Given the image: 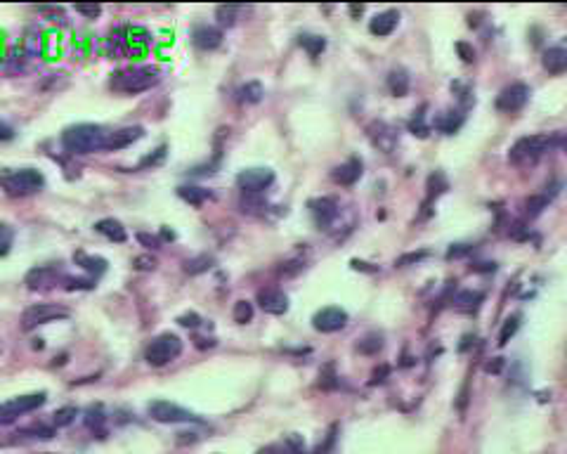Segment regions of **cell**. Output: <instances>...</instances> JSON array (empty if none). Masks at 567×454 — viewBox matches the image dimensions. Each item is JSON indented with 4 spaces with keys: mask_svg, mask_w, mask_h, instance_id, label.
<instances>
[{
    "mask_svg": "<svg viewBox=\"0 0 567 454\" xmlns=\"http://www.w3.org/2000/svg\"><path fill=\"white\" fill-rule=\"evenodd\" d=\"M74 260L79 263L83 270H88V272H93V274H102L106 270V260L104 258H95V256L83 253V251L74 253Z\"/></svg>",
    "mask_w": 567,
    "mask_h": 454,
    "instance_id": "cell-26",
    "label": "cell"
},
{
    "mask_svg": "<svg viewBox=\"0 0 567 454\" xmlns=\"http://www.w3.org/2000/svg\"><path fill=\"white\" fill-rule=\"evenodd\" d=\"M456 52L461 55L463 62H468V64L475 59V50H473V47H470L468 43H456Z\"/></svg>",
    "mask_w": 567,
    "mask_h": 454,
    "instance_id": "cell-46",
    "label": "cell"
},
{
    "mask_svg": "<svg viewBox=\"0 0 567 454\" xmlns=\"http://www.w3.org/2000/svg\"><path fill=\"white\" fill-rule=\"evenodd\" d=\"M258 454H286V450H284V447L270 445V447H265V450H260Z\"/></svg>",
    "mask_w": 567,
    "mask_h": 454,
    "instance_id": "cell-52",
    "label": "cell"
},
{
    "mask_svg": "<svg viewBox=\"0 0 567 454\" xmlns=\"http://www.w3.org/2000/svg\"><path fill=\"white\" fill-rule=\"evenodd\" d=\"M177 194H180L182 199L187 201V204H192V206H201L204 201H208L213 196L204 187H180V189H177Z\"/></svg>",
    "mask_w": 567,
    "mask_h": 454,
    "instance_id": "cell-27",
    "label": "cell"
},
{
    "mask_svg": "<svg viewBox=\"0 0 567 454\" xmlns=\"http://www.w3.org/2000/svg\"><path fill=\"white\" fill-rule=\"evenodd\" d=\"M301 45L305 47L310 57H317V55H321V52H324V47H326V40L321 38V36L303 33V36H301Z\"/></svg>",
    "mask_w": 567,
    "mask_h": 454,
    "instance_id": "cell-28",
    "label": "cell"
},
{
    "mask_svg": "<svg viewBox=\"0 0 567 454\" xmlns=\"http://www.w3.org/2000/svg\"><path fill=\"white\" fill-rule=\"evenodd\" d=\"M45 178L35 169H19V171H0V187L10 196H26L38 189H43Z\"/></svg>",
    "mask_w": 567,
    "mask_h": 454,
    "instance_id": "cell-2",
    "label": "cell"
},
{
    "mask_svg": "<svg viewBox=\"0 0 567 454\" xmlns=\"http://www.w3.org/2000/svg\"><path fill=\"white\" fill-rule=\"evenodd\" d=\"M12 244H15V230L8 223H0V258L10 253Z\"/></svg>",
    "mask_w": 567,
    "mask_h": 454,
    "instance_id": "cell-32",
    "label": "cell"
},
{
    "mask_svg": "<svg viewBox=\"0 0 567 454\" xmlns=\"http://www.w3.org/2000/svg\"><path fill=\"white\" fill-rule=\"evenodd\" d=\"M518 329H520V315H513L504 322V327H501V334H499V348H504L509 340L516 336Z\"/></svg>",
    "mask_w": 567,
    "mask_h": 454,
    "instance_id": "cell-30",
    "label": "cell"
},
{
    "mask_svg": "<svg viewBox=\"0 0 567 454\" xmlns=\"http://www.w3.org/2000/svg\"><path fill=\"white\" fill-rule=\"evenodd\" d=\"M95 232H99L102 237L111 239V242H116V244H123L125 239H128L125 227L113 218H104V220H99V223H95Z\"/></svg>",
    "mask_w": 567,
    "mask_h": 454,
    "instance_id": "cell-21",
    "label": "cell"
},
{
    "mask_svg": "<svg viewBox=\"0 0 567 454\" xmlns=\"http://www.w3.org/2000/svg\"><path fill=\"white\" fill-rule=\"evenodd\" d=\"M369 137H372V145L376 149H381L383 154H392V149L397 147V130L392 125H388L385 121H374L369 125Z\"/></svg>",
    "mask_w": 567,
    "mask_h": 454,
    "instance_id": "cell-13",
    "label": "cell"
},
{
    "mask_svg": "<svg viewBox=\"0 0 567 454\" xmlns=\"http://www.w3.org/2000/svg\"><path fill=\"white\" fill-rule=\"evenodd\" d=\"M494 267H497L494 263H480V265L473 267V270H475V272H489V270H494Z\"/></svg>",
    "mask_w": 567,
    "mask_h": 454,
    "instance_id": "cell-53",
    "label": "cell"
},
{
    "mask_svg": "<svg viewBox=\"0 0 567 454\" xmlns=\"http://www.w3.org/2000/svg\"><path fill=\"white\" fill-rule=\"evenodd\" d=\"M463 125V114L458 111H445L442 116L435 121V128L442 130L445 135H454Z\"/></svg>",
    "mask_w": 567,
    "mask_h": 454,
    "instance_id": "cell-24",
    "label": "cell"
},
{
    "mask_svg": "<svg viewBox=\"0 0 567 454\" xmlns=\"http://www.w3.org/2000/svg\"><path fill=\"white\" fill-rule=\"evenodd\" d=\"M258 303L267 315H284L286 310H289V296L279 289L258 291Z\"/></svg>",
    "mask_w": 567,
    "mask_h": 454,
    "instance_id": "cell-15",
    "label": "cell"
},
{
    "mask_svg": "<svg viewBox=\"0 0 567 454\" xmlns=\"http://www.w3.org/2000/svg\"><path fill=\"white\" fill-rule=\"evenodd\" d=\"M86 423H88V426L93 428V431H97V433H104V431H102V423H104V414H102V407H90V409H88Z\"/></svg>",
    "mask_w": 567,
    "mask_h": 454,
    "instance_id": "cell-37",
    "label": "cell"
},
{
    "mask_svg": "<svg viewBox=\"0 0 567 454\" xmlns=\"http://www.w3.org/2000/svg\"><path fill=\"white\" fill-rule=\"evenodd\" d=\"M485 369H487L489 374H499L501 369H504V360H501V357H497L494 362H487V364H485Z\"/></svg>",
    "mask_w": 567,
    "mask_h": 454,
    "instance_id": "cell-50",
    "label": "cell"
},
{
    "mask_svg": "<svg viewBox=\"0 0 567 454\" xmlns=\"http://www.w3.org/2000/svg\"><path fill=\"white\" fill-rule=\"evenodd\" d=\"M213 263H216V260H213V256L201 253V256H196V258H192V260L184 263V270H187L189 274H201V272L211 270Z\"/></svg>",
    "mask_w": 567,
    "mask_h": 454,
    "instance_id": "cell-29",
    "label": "cell"
},
{
    "mask_svg": "<svg viewBox=\"0 0 567 454\" xmlns=\"http://www.w3.org/2000/svg\"><path fill=\"white\" fill-rule=\"evenodd\" d=\"M166 152H168V147H166V145H161V147L157 149V152H154V154H149V157H145V159L140 161V169H149V166H152V169H154V166L163 164Z\"/></svg>",
    "mask_w": 567,
    "mask_h": 454,
    "instance_id": "cell-39",
    "label": "cell"
},
{
    "mask_svg": "<svg viewBox=\"0 0 567 454\" xmlns=\"http://www.w3.org/2000/svg\"><path fill=\"white\" fill-rule=\"evenodd\" d=\"M312 324H314V329L321 334L340 331L345 324H348V313H345L343 308H324L312 318Z\"/></svg>",
    "mask_w": 567,
    "mask_h": 454,
    "instance_id": "cell-12",
    "label": "cell"
},
{
    "mask_svg": "<svg viewBox=\"0 0 567 454\" xmlns=\"http://www.w3.org/2000/svg\"><path fill=\"white\" fill-rule=\"evenodd\" d=\"M385 374H388V367L383 364V367H381V369H376V372H374V384H376V381H385V379H383Z\"/></svg>",
    "mask_w": 567,
    "mask_h": 454,
    "instance_id": "cell-54",
    "label": "cell"
},
{
    "mask_svg": "<svg viewBox=\"0 0 567 454\" xmlns=\"http://www.w3.org/2000/svg\"><path fill=\"white\" fill-rule=\"evenodd\" d=\"M237 10L239 8H234V5H220V8H218V19H220V24H234Z\"/></svg>",
    "mask_w": 567,
    "mask_h": 454,
    "instance_id": "cell-42",
    "label": "cell"
},
{
    "mask_svg": "<svg viewBox=\"0 0 567 454\" xmlns=\"http://www.w3.org/2000/svg\"><path fill=\"white\" fill-rule=\"evenodd\" d=\"M149 414L152 419L161 423H180V421H199V416H194L192 412L182 409L180 405H173L168 400H157L149 405Z\"/></svg>",
    "mask_w": 567,
    "mask_h": 454,
    "instance_id": "cell-10",
    "label": "cell"
},
{
    "mask_svg": "<svg viewBox=\"0 0 567 454\" xmlns=\"http://www.w3.org/2000/svg\"><path fill=\"white\" fill-rule=\"evenodd\" d=\"M192 38L199 50H216L223 43V31L216 26H208V24H201V26L194 29Z\"/></svg>",
    "mask_w": 567,
    "mask_h": 454,
    "instance_id": "cell-17",
    "label": "cell"
},
{
    "mask_svg": "<svg viewBox=\"0 0 567 454\" xmlns=\"http://www.w3.org/2000/svg\"><path fill=\"white\" fill-rule=\"evenodd\" d=\"M388 88H390V93L395 95V97H404V95L409 93V76L404 69H395L390 71V76H388Z\"/></svg>",
    "mask_w": 567,
    "mask_h": 454,
    "instance_id": "cell-23",
    "label": "cell"
},
{
    "mask_svg": "<svg viewBox=\"0 0 567 454\" xmlns=\"http://www.w3.org/2000/svg\"><path fill=\"white\" fill-rule=\"evenodd\" d=\"M428 256V251H414V253H404V256H399V258L395 260V265L397 267H407V265H414V263H421L423 258Z\"/></svg>",
    "mask_w": 567,
    "mask_h": 454,
    "instance_id": "cell-41",
    "label": "cell"
},
{
    "mask_svg": "<svg viewBox=\"0 0 567 454\" xmlns=\"http://www.w3.org/2000/svg\"><path fill=\"white\" fill-rule=\"evenodd\" d=\"M76 414H79L76 407H62V409H57L55 414H52V421H55L57 428H64V426H69V423H74Z\"/></svg>",
    "mask_w": 567,
    "mask_h": 454,
    "instance_id": "cell-33",
    "label": "cell"
},
{
    "mask_svg": "<svg viewBox=\"0 0 567 454\" xmlns=\"http://www.w3.org/2000/svg\"><path fill=\"white\" fill-rule=\"evenodd\" d=\"M527 100H529V88L525 86V83H513V86L504 88V91L499 93L497 109L513 114V111L522 109V107L527 104Z\"/></svg>",
    "mask_w": 567,
    "mask_h": 454,
    "instance_id": "cell-11",
    "label": "cell"
},
{
    "mask_svg": "<svg viewBox=\"0 0 567 454\" xmlns=\"http://www.w3.org/2000/svg\"><path fill=\"white\" fill-rule=\"evenodd\" d=\"M553 145H556V137H548V135H527L520 137L516 145L511 147L509 159L513 164H522V161H532L536 157H541L544 152H548Z\"/></svg>",
    "mask_w": 567,
    "mask_h": 454,
    "instance_id": "cell-6",
    "label": "cell"
},
{
    "mask_svg": "<svg viewBox=\"0 0 567 454\" xmlns=\"http://www.w3.org/2000/svg\"><path fill=\"white\" fill-rule=\"evenodd\" d=\"M362 10H364L362 5H352V8H350V12H352L355 17H357V15H362Z\"/></svg>",
    "mask_w": 567,
    "mask_h": 454,
    "instance_id": "cell-56",
    "label": "cell"
},
{
    "mask_svg": "<svg viewBox=\"0 0 567 454\" xmlns=\"http://www.w3.org/2000/svg\"><path fill=\"white\" fill-rule=\"evenodd\" d=\"M381 348H383V338H381V336H367L364 340L357 343V350L364 352V355H376Z\"/></svg>",
    "mask_w": 567,
    "mask_h": 454,
    "instance_id": "cell-34",
    "label": "cell"
},
{
    "mask_svg": "<svg viewBox=\"0 0 567 454\" xmlns=\"http://www.w3.org/2000/svg\"><path fill=\"white\" fill-rule=\"evenodd\" d=\"M360 178H362V161L360 159H348L345 164H340L338 169L333 171V180H336L338 185H345V187L355 185Z\"/></svg>",
    "mask_w": 567,
    "mask_h": 454,
    "instance_id": "cell-18",
    "label": "cell"
},
{
    "mask_svg": "<svg viewBox=\"0 0 567 454\" xmlns=\"http://www.w3.org/2000/svg\"><path fill=\"white\" fill-rule=\"evenodd\" d=\"M106 130L95 123L71 125L62 133V145L71 154H93L106 147Z\"/></svg>",
    "mask_w": 567,
    "mask_h": 454,
    "instance_id": "cell-1",
    "label": "cell"
},
{
    "mask_svg": "<svg viewBox=\"0 0 567 454\" xmlns=\"http://www.w3.org/2000/svg\"><path fill=\"white\" fill-rule=\"evenodd\" d=\"M541 64H544V69L553 76L565 74L567 71V47H548V50L544 52V57H541Z\"/></svg>",
    "mask_w": 567,
    "mask_h": 454,
    "instance_id": "cell-19",
    "label": "cell"
},
{
    "mask_svg": "<svg viewBox=\"0 0 567 454\" xmlns=\"http://www.w3.org/2000/svg\"><path fill=\"white\" fill-rule=\"evenodd\" d=\"M548 201H551V196H546V194H534V196H529L527 201H525V208H527V216L529 218H536L541 211L548 206Z\"/></svg>",
    "mask_w": 567,
    "mask_h": 454,
    "instance_id": "cell-31",
    "label": "cell"
},
{
    "mask_svg": "<svg viewBox=\"0 0 567 454\" xmlns=\"http://www.w3.org/2000/svg\"><path fill=\"white\" fill-rule=\"evenodd\" d=\"M239 95V102H243V104H258L260 100H262V95H265V91H262V86L258 81H250L246 83V86H241L237 91Z\"/></svg>",
    "mask_w": 567,
    "mask_h": 454,
    "instance_id": "cell-25",
    "label": "cell"
},
{
    "mask_svg": "<svg viewBox=\"0 0 567 454\" xmlns=\"http://www.w3.org/2000/svg\"><path fill=\"white\" fill-rule=\"evenodd\" d=\"M452 303H454V308L461 310V313H475L482 303V294L480 291H458Z\"/></svg>",
    "mask_w": 567,
    "mask_h": 454,
    "instance_id": "cell-22",
    "label": "cell"
},
{
    "mask_svg": "<svg viewBox=\"0 0 567 454\" xmlns=\"http://www.w3.org/2000/svg\"><path fill=\"white\" fill-rule=\"evenodd\" d=\"M159 83V74L154 69L149 67H137V69H128V71H121V74H116L111 79V88L118 93H128V95H135V93H145L149 91L152 86H157Z\"/></svg>",
    "mask_w": 567,
    "mask_h": 454,
    "instance_id": "cell-3",
    "label": "cell"
},
{
    "mask_svg": "<svg viewBox=\"0 0 567 454\" xmlns=\"http://www.w3.org/2000/svg\"><path fill=\"white\" fill-rule=\"evenodd\" d=\"M284 450H286V454H305V443H303L301 435L291 433V435H286V440H284Z\"/></svg>",
    "mask_w": 567,
    "mask_h": 454,
    "instance_id": "cell-36",
    "label": "cell"
},
{
    "mask_svg": "<svg viewBox=\"0 0 567 454\" xmlns=\"http://www.w3.org/2000/svg\"><path fill=\"white\" fill-rule=\"evenodd\" d=\"M447 187H449V185H447L442 173H433V175L428 178V189H431V194H442Z\"/></svg>",
    "mask_w": 567,
    "mask_h": 454,
    "instance_id": "cell-40",
    "label": "cell"
},
{
    "mask_svg": "<svg viewBox=\"0 0 567 454\" xmlns=\"http://www.w3.org/2000/svg\"><path fill=\"white\" fill-rule=\"evenodd\" d=\"M397 22H399L397 12H383V15H376L374 19L369 22V31H372L374 36H378V38H383V36H390L392 31H395Z\"/></svg>",
    "mask_w": 567,
    "mask_h": 454,
    "instance_id": "cell-20",
    "label": "cell"
},
{
    "mask_svg": "<svg viewBox=\"0 0 567 454\" xmlns=\"http://www.w3.org/2000/svg\"><path fill=\"white\" fill-rule=\"evenodd\" d=\"M473 246H468V244H456V246H452L447 251V258H463V256H468Z\"/></svg>",
    "mask_w": 567,
    "mask_h": 454,
    "instance_id": "cell-45",
    "label": "cell"
},
{
    "mask_svg": "<svg viewBox=\"0 0 567 454\" xmlns=\"http://www.w3.org/2000/svg\"><path fill=\"white\" fill-rule=\"evenodd\" d=\"M137 239H140L142 244H145L147 249H159L161 246V242L157 237H152V235H145V232H142V235H137Z\"/></svg>",
    "mask_w": 567,
    "mask_h": 454,
    "instance_id": "cell-49",
    "label": "cell"
},
{
    "mask_svg": "<svg viewBox=\"0 0 567 454\" xmlns=\"http://www.w3.org/2000/svg\"><path fill=\"white\" fill-rule=\"evenodd\" d=\"M333 443H336V426L331 428V433H329V438H326V443H324V445H319V447H317V452H314V454H329V450L333 447Z\"/></svg>",
    "mask_w": 567,
    "mask_h": 454,
    "instance_id": "cell-48",
    "label": "cell"
},
{
    "mask_svg": "<svg viewBox=\"0 0 567 454\" xmlns=\"http://www.w3.org/2000/svg\"><path fill=\"white\" fill-rule=\"evenodd\" d=\"M553 147H560V149H565V152H567V135L556 137V145H553Z\"/></svg>",
    "mask_w": 567,
    "mask_h": 454,
    "instance_id": "cell-55",
    "label": "cell"
},
{
    "mask_svg": "<svg viewBox=\"0 0 567 454\" xmlns=\"http://www.w3.org/2000/svg\"><path fill=\"white\" fill-rule=\"evenodd\" d=\"M67 282V274L59 265H40V267H33L31 272L26 274V279H24V284L29 286L31 291H45V289H52V286Z\"/></svg>",
    "mask_w": 567,
    "mask_h": 454,
    "instance_id": "cell-8",
    "label": "cell"
},
{
    "mask_svg": "<svg viewBox=\"0 0 567 454\" xmlns=\"http://www.w3.org/2000/svg\"><path fill=\"white\" fill-rule=\"evenodd\" d=\"M253 320V306L248 301H237L234 306V322L237 324H246V322Z\"/></svg>",
    "mask_w": 567,
    "mask_h": 454,
    "instance_id": "cell-35",
    "label": "cell"
},
{
    "mask_svg": "<svg viewBox=\"0 0 567 454\" xmlns=\"http://www.w3.org/2000/svg\"><path fill=\"white\" fill-rule=\"evenodd\" d=\"M95 282L93 279H76V277H67L64 282V289L67 291H76V289H93Z\"/></svg>",
    "mask_w": 567,
    "mask_h": 454,
    "instance_id": "cell-43",
    "label": "cell"
},
{
    "mask_svg": "<svg viewBox=\"0 0 567 454\" xmlns=\"http://www.w3.org/2000/svg\"><path fill=\"white\" fill-rule=\"evenodd\" d=\"M177 324L180 327H187V329H196V327L201 324V318L196 313H184L177 318Z\"/></svg>",
    "mask_w": 567,
    "mask_h": 454,
    "instance_id": "cell-44",
    "label": "cell"
},
{
    "mask_svg": "<svg viewBox=\"0 0 567 454\" xmlns=\"http://www.w3.org/2000/svg\"><path fill=\"white\" fill-rule=\"evenodd\" d=\"M274 182L270 169H246L237 175V185L243 194H262Z\"/></svg>",
    "mask_w": 567,
    "mask_h": 454,
    "instance_id": "cell-9",
    "label": "cell"
},
{
    "mask_svg": "<svg viewBox=\"0 0 567 454\" xmlns=\"http://www.w3.org/2000/svg\"><path fill=\"white\" fill-rule=\"evenodd\" d=\"M69 318V310L62 306H52V303H38V306H31L24 310L22 315V329L24 331H31L35 327L47 324V322H55V320H67Z\"/></svg>",
    "mask_w": 567,
    "mask_h": 454,
    "instance_id": "cell-7",
    "label": "cell"
},
{
    "mask_svg": "<svg viewBox=\"0 0 567 454\" xmlns=\"http://www.w3.org/2000/svg\"><path fill=\"white\" fill-rule=\"evenodd\" d=\"M182 352V340L175 336V334H161L147 345L145 350V360L152 364V367H163V364L173 362L175 357H180Z\"/></svg>",
    "mask_w": 567,
    "mask_h": 454,
    "instance_id": "cell-4",
    "label": "cell"
},
{
    "mask_svg": "<svg viewBox=\"0 0 567 454\" xmlns=\"http://www.w3.org/2000/svg\"><path fill=\"white\" fill-rule=\"evenodd\" d=\"M76 12H81V15H86V17H90V19H95V17L102 12V8H99V5H76Z\"/></svg>",
    "mask_w": 567,
    "mask_h": 454,
    "instance_id": "cell-47",
    "label": "cell"
},
{
    "mask_svg": "<svg viewBox=\"0 0 567 454\" xmlns=\"http://www.w3.org/2000/svg\"><path fill=\"white\" fill-rule=\"evenodd\" d=\"M310 213H312L314 223L319 227H329L333 220L338 218V204L329 196H321V199H312L310 201Z\"/></svg>",
    "mask_w": 567,
    "mask_h": 454,
    "instance_id": "cell-14",
    "label": "cell"
},
{
    "mask_svg": "<svg viewBox=\"0 0 567 454\" xmlns=\"http://www.w3.org/2000/svg\"><path fill=\"white\" fill-rule=\"evenodd\" d=\"M45 400H47L45 393H33V396H19L8 400V402H0V426H10L22 414H29V412L43 407Z\"/></svg>",
    "mask_w": 567,
    "mask_h": 454,
    "instance_id": "cell-5",
    "label": "cell"
},
{
    "mask_svg": "<svg viewBox=\"0 0 567 454\" xmlns=\"http://www.w3.org/2000/svg\"><path fill=\"white\" fill-rule=\"evenodd\" d=\"M142 135H145V128H140V125H130V128L113 130V133L106 135V147L104 149H111V152H113V149H123V147L137 142Z\"/></svg>",
    "mask_w": 567,
    "mask_h": 454,
    "instance_id": "cell-16",
    "label": "cell"
},
{
    "mask_svg": "<svg viewBox=\"0 0 567 454\" xmlns=\"http://www.w3.org/2000/svg\"><path fill=\"white\" fill-rule=\"evenodd\" d=\"M12 135H15V133H12V128H10V125L0 121V140H10Z\"/></svg>",
    "mask_w": 567,
    "mask_h": 454,
    "instance_id": "cell-51",
    "label": "cell"
},
{
    "mask_svg": "<svg viewBox=\"0 0 567 454\" xmlns=\"http://www.w3.org/2000/svg\"><path fill=\"white\" fill-rule=\"evenodd\" d=\"M423 109H426V107H423ZM423 109L416 114L414 118H411L409 121V130L414 135H419V137H426L428 135V125H426V114H423Z\"/></svg>",
    "mask_w": 567,
    "mask_h": 454,
    "instance_id": "cell-38",
    "label": "cell"
}]
</instances>
